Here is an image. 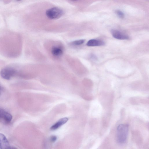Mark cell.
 <instances>
[{"label": "cell", "mask_w": 149, "mask_h": 149, "mask_svg": "<svg viewBox=\"0 0 149 149\" xmlns=\"http://www.w3.org/2000/svg\"><path fill=\"white\" fill-rule=\"evenodd\" d=\"M128 131V125L121 124L117 127L116 134V139L118 143L120 144L124 143L127 139Z\"/></svg>", "instance_id": "6da1fadb"}, {"label": "cell", "mask_w": 149, "mask_h": 149, "mask_svg": "<svg viewBox=\"0 0 149 149\" xmlns=\"http://www.w3.org/2000/svg\"><path fill=\"white\" fill-rule=\"evenodd\" d=\"M63 10L58 7H54L47 10L46 12L47 17L51 19H58L63 14Z\"/></svg>", "instance_id": "7a4b0ae2"}, {"label": "cell", "mask_w": 149, "mask_h": 149, "mask_svg": "<svg viewBox=\"0 0 149 149\" xmlns=\"http://www.w3.org/2000/svg\"><path fill=\"white\" fill-rule=\"evenodd\" d=\"M16 71L14 68L7 67L3 69L0 72L1 77L6 80H9L15 74Z\"/></svg>", "instance_id": "3957f363"}, {"label": "cell", "mask_w": 149, "mask_h": 149, "mask_svg": "<svg viewBox=\"0 0 149 149\" xmlns=\"http://www.w3.org/2000/svg\"><path fill=\"white\" fill-rule=\"evenodd\" d=\"M111 32L112 36L115 38L120 40H127L129 39V37L127 35L119 31L112 29Z\"/></svg>", "instance_id": "277c9868"}, {"label": "cell", "mask_w": 149, "mask_h": 149, "mask_svg": "<svg viewBox=\"0 0 149 149\" xmlns=\"http://www.w3.org/2000/svg\"><path fill=\"white\" fill-rule=\"evenodd\" d=\"M10 147L6 136L3 134L0 133V149H8Z\"/></svg>", "instance_id": "5b68a950"}, {"label": "cell", "mask_w": 149, "mask_h": 149, "mask_svg": "<svg viewBox=\"0 0 149 149\" xmlns=\"http://www.w3.org/2000/svg\"><path fill=\"white\" fill-rule=\"evenodd\" d=\"M0 119H3L7 123L10 122L12 118L11 114L2 109H0Z\"/></svg>", "instance_id": "8992f818"}, {"label": "cell", "mask_w": 149, "mask_h": 149, "mask_svg": "<svg viewBox=\"0 0 149 149\" xmlns=\"http://www.w3.org/2000/svg\"><path fill=\"white\" fill-rule=\"evenodd\" d=\"M68 118L66 117L63 118L59 119L50 127V130H55L60 127L62 125L68 121Z\"/></svg>", "instance_id": "52a82bcc"}, {"label": "cell", "mask_w": 149, "mask_h": 149, "mask_svg": "<svg viewBox=\"0 0 149 149\" xmlns=\"http://www.w3.org/2000/svg\"><path fill=\"white\" fill-rule=\"evenodd\" d=\"M104 44V42L103 41L95 39L89 40L86 43V45L88 46H100Z\"/></svg>", "instance_id": "ba28073f"}, {"label": "cell", "mask_w": 149, "mask_h": 149, "mask_svg": "<svg viewBox=\"0 0 149 149\" xmlns=\"http://www.w3.org/2000/svg\"><path fill=\"white\" fill-rule=\"evenodd\" d=\"M63 49L59 46H54L51 50L52 53L53 55L56 56H59L62 55L63 53Z\"/></svg>", "instance_id": "9c48e42d"}, {"label": "cell", "mask_w": 149, "mask_h": 149, "mask_svg": "<svg viewBox=\"0 0 149 149\" xmlns=\"http://www.w3.org/2000/svg\"><path fill=\"white\" fill-rule=\"evenodd\" d=\"M85 40L84 39L74 41L71 43L72 44L74 45H79L83 44Z\"/></svg>", "instance_id": "30bf717a"}, {"label": "cell", "mask_w": 149, "mask_h": 149, "mask_svg": "<svg viewBox=\"0 0 149 149\" xmlns=\"http://www.w3.org/2000/svg\"><path fill=\"white\" fill-rule=\"evenodd\" d=\"M116 14L120 18H123L124 17V13L121 10H116L115 11Z\"/></svg>", "instance_id": "8fae6325"}, {"label": "cell", "mask_w": 149, "mask_h": 149, "mask_svg": "<svg viewBox=\"0 0 149 149\" xmlns=\"http://www.w3.org/2000/svg\"><path fill=\"white\" fill-rule=\"evenodd\" d=\"M57 137L54 135H52L50 136V140L51 142H54L57 139Z\"/></svg>", "instance_id": "7c38bea8"}, {"label": "cell", "mask_w": 149, "mask_h": 149, "mask_svg": "<svg viewBox=\"0 0 149 149\" xmlns=\"http://www.w3.org/2000/svg\"><path fill=\"white\" fill-rule=\"evenodd\" d=\"M8 149H18L16 148L10 147Z\"/></svg>", "instance_id": "4fadbf2b"}, {"label": "cell", "mask_w": 149, "mask_h": 149, "mask_svg": "<svg viewBox=\"0 0 149 149\" xmlns=\"http://www.w3.org/2000/svg\"><path fill=\"white\" fill-rule=\"evenodd\" d=\"M0 89H0V92H1V91H0V90H0Z\"/></svg>", "instance_id": "5bb4252c"}, {"label": "cell", "mask_w": 149, "mask_h": 149, "mask_svg": "<svg viewBox=\"0 0 149 149\" xmlns=\"http://www.w3.org/2000/svg\"></svg>", "instance_id": "9a60e30c"}]
</instances>
